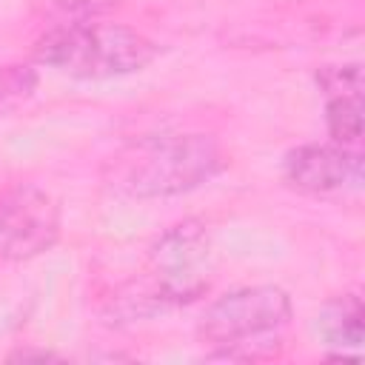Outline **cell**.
<instances>
[{
  "instance_id": "1",
  "label": "cell",
  "mask_w": 365,
  "mask_h": 365,
  "mask_svg": "<svg viewBox=\"0 0 365 365\" xmlns=\"http://www.w3.org/2000/svg\"><path fill=\"white\" fill-rule=\"evenodd\" d=\"M225 154L211 134L157 131L120 145L103 165V182L128 200H168L211 182Z\"/></svg>"
},
{
  "instance_id": "2",
  "label": "cell",
  "mask_w": 365,
  "mask_h": 365,
  "mask_svg": "<svg viewBox=\"0 0 365 365\" xmlns=\"http://www.w3.org/2000/svg\"><path fill=\"white\" fill-rule=\"evenodd\" d=\"M160 46L137 29L94 17L63 20L34 40V63L77 80H114L151 66Z\"/></svg>"
},
{
  "instance_id": "3",
  "label": "cell",
  "mask_w": 365,
  "mask_h": 365,
  "mask_svg": "<svg viewBox=\"0 0 365 365\" xmlns=\"http://www.w3.org/2000/svg\"><path fill=\"white\" fill-rule=\"evenodd\" d=\"M291 317V297L279 285H242L202 311L197 336L220 359H268L282 351Z\"/></svg>"
},
{
  "instance_id": "4",
  "label": "cell",
  "mask_w": 365,
  "mask_h": 365,
  "mask_svg": "<svg viewBox=\"0 0 365 365\" xmlns=\"http://www.w3.org/2000/svg\"><path fill=\"white\" fill-rule=\"evenodd\" d=\"M211 285V242L197 220L171 225L148 251V265L131 297L128 317H145L200 299Z\"/></svg>"
},
{
  "instance_id": "5",
  "label": "cell",
  "mask_w": 365,
  "mask_h": 365,
  "mask_svg": "<svg viewBox=\"0 0 365 365\" xmlns=\"http://www.w3.org/2000/svg\"><path fill=\"white\" fill-rule=\"evenodd\" d=\"M60 205L34 182L0 188V259H34L60 240Z\"/></svg>"
},
{
  "instance_id": "6",
  "label": "cell",
  "mask_w": 365,
  "mask_h": 365,
  "mask_svg": "<svg viewBox=\"0 0 365 365\" xmlns=\"http://www.w3.org/2000/svg\"><path fill=\"white\" fill-rule=\"evenodd\" d=\"M288 188L311 197H334L362 188V151L339 143L297 145L282 160Z\"/></svg>"
},
{
  "instance_id": "7",
  "label": "cell",
  "mask_w": 365,
  "mask_h": 365,
  "mask_svg": "<svg viewBox=\"0 0 365 365\" xmlns=\"http://www.w3.org/2000/svg\"><path fill=\"white\" fill-rule=\"evenodd\" d=\"M325 94V125L331 143L359 148L362 143V66H325L317 74Z\"/></svg>"
},
{
  "instance_id": "8",
  "label": "cell",
  "mask_w": 365,
  "mask_h": 365,
  "mask_svg": "<svg viewBox=\"0 0 365 365\" xmlns=\"http://www.w3.org/2000/svg\"><path fill=\"white\" fill-rule=\"evenodd\" d=\"M317 331L336 356H345V351H359L365 339L359 294L351 291V294H339L328 299L322 311L317 314Z\"/></svg>"
},
{
  "instance_id": "9",
  "label": "cell",
  "mask_w": 365,
  "mask_h": 365,
  "mask_svg": "<svg viewBox=\"0 0 365 365\" xmlns=\"http://www.w3.org/2000/svg\"><path fill=\"white\" fill-rule=\"evenodd\" d=\"M37 88L34 68L23 63H0V111H11L31 100Z\"/></svg>"
},
{
  "instance_id": "10",
  "label": "cell",
  "mask_w": 365,
  "mask_h": 365,
  "mask_svg": "<svg viewBox=\"0 0 365 365\" xmlns=\"http://www.w3.org/2000/svg\"><path fill=\"white\" fill-rule=\"evenodd\" d=\"M120 0H54V6L60 9V14H66L68 20H83V17H91L94 11L100 9H108Z\"/></svg>"
}]
</instances>
